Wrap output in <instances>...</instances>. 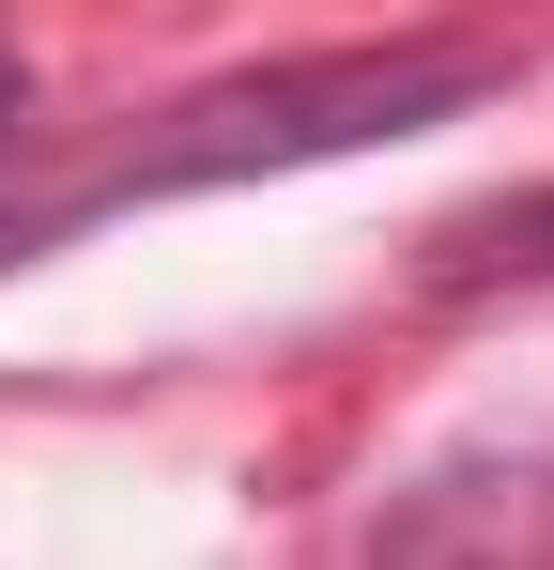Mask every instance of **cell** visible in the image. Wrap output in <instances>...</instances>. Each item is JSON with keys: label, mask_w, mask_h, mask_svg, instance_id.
Instances as JSON below:
<instances>
[{"label": "cell", "mask_w": 554, "mask_h": 570, "mask_svg": "<svg viewBox=\"0 0 554 570\" xmlns=\"http://www.w3.org/2000/svg\"><path fill=\"white\" fill-rule=\"evenodd\" d=\"M462 94H493V62H477V47H355V62H277V78H231V94L170 108V139H139V155H108V170L0 186V263H31L47 232L123 216V200H185V186H231V170H293V155L416 139V124H447Z\"/></svg>", "instance_id": "cell-1"}, {"label": "cell", "mask_w": 554, "mask_h": 570, "mask_svg": "<svg viewBox=\"0 0 554 570\" xmlns=\"http://www.w3.org/2000/svg\"><path fill=\"white\" fill-rule=\"evenodd\" d=\"M369 570H554V463H447V478H416L369 524Z\"/></svg>", "instance_id": "cell-2"}, {"label": "cell", "mask_w": 554, "mask_h": 570, "mask_svg": "<svg viewBox=\"0 0 554 570\" xmlns=\"http://www.w3.org/2000/svg\"><path fill=\"white\" fill-rule=\"evenodd\" d=\"M416 278H432V293H493V278H554V200H477V216H447Z\"/></svg>", "instance_id": "cell-3"}, {"label": "cell", "mask_w": 554, "mask_h": 570, "mask_svg": "<svg viewBox=\"0 0 554 570\" xmlns=\"http://www.w3.org/2000/svg\"><path fill=\"white\" fill-rule=\"evenodd\" d=\"M16 108H31V78H16V62H0V124H16Z\"/></svg>", "instance_id": "cell-4"}]
</instances>
